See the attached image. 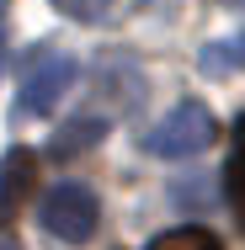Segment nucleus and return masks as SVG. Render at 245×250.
Instances as JSON below:
<instances>
[{"label":"nucleus","mask_w":245,"mask_h":250,"mask_svg":"<svg viewBox=\"0 0 245 250\" xmlns=\"http://www.w3.org/2000/svg\"><path fill=\"white\" fill-rule=\"evenodd\" d=\"M213 139H219L213 112H208L202 101H181V106H171L144 133V149L155 154V160H187V154H202Z\"/></svg>","instance_id":"1"},{"label":"nucleus","mask_w":245,"mask_h":250,"mask_svg":"<svg viewBox=\"0 0 245 250\" xmlns=\"http://www.w3.org/2000/svg\"><path fill=\"white\" fill-rule=\"evenodd\" d=\"M38 218H43V229H48L53 240H64V245H86V240L96 234L101 208H96V197H91V187H80V181H59L48 197H43Z\"/></svg>","instance_id":"2"},{"label":"nucleus","mask_w":245,"mask_h":250,"mask_svg":"<svg viewBox=\"0 0 245 250\" xmlns=\"http://www.w3.org/2000/svg\"><path fill=\"white\" fill-rule=\"evenodd\" d=\"M75 75H80V64L69 53H38V64L27 69V80L16 91V117H48L59 96L75 85Z\"/></svg>","instance_id":"3"},{"label":"nucleus","mask_w":245,"mask_h":250,"mask_svg":"<svg viewBox=\"0 0 245 250\" xmlns=\"http://www.w3.org/2000/svg\"><path fill=\"white\" fill-rule=\"evenodd\" d=\"M38 187V154L32 149H11L0 160V218H11Z\"/></svg>","instance_id":"4"},{"label":"nucleus","mask_w":245,"mask_h":250,"mask_svg":"<svg viewBox=\"0 0 245 250\" xmlns=\"http://www.w3.org/2000/svg\"><path fill=\"white\" fill-rule=\"evenodd\" d=\"M197 69H202V75H213V80L240 75V69H245V32L224 38V43H208V48L197 53Z\"/></svg>","instance_id":"5"},{"label":"nucleus","mask_w":245,"mask_h":250,"mask_svg":"<svg viewBox=\"0 0 245 250\" xmlns=\"http://www.w3.org/2000/svg\"><path fill=\"white\" fill-rule=\"evenodd\" d=\"M101 133H107V123L101 117H75V123H64L59 133H53V144H48V154L53 160H69V154H80V149H91Z\"/></svg>","instance_id":"6"},{"label":"nucleus","mask_w":245,"mask_h":250,"mask_svg":"<svg viewBox=\"0 0 245 250\" xmlns=\"http://www.w3.org/2000/svg\"><path fill=\"white\" fill-rule=\"evenodd\" d=\"M224 197H229V208L245 229V117L235 123V149H229V165H224Z\"/></svg>","instance_id":"7"},{"label":"nucleus","mask_w":245,"mask_h":250,"mask_svg":"<svg viewBox=\"0 0 245 250\" xmlns=\"http://www.w3.org/2000/svg\"><path fill=\"white\" fill-rule=\"evenodd\" d=\"M144 250H224V240H219L213 229H202V224H181V229L155 234Z\"/></svg>","instance_id":"8"},{"label":"nucleus","mask_w":245,"mask_h":250,"mask_svg":"<svg viewBox=\"0 0 245 250\" xmlns=\"http://www.w3.org/2000/svg\"><path fill=\"white\" fill-rule=\"evenodd\" d=\"M53 11L69 16V21H101L112 11V0H53Z\"/></svg>","instance_id":"9"},{"label":"nucleus","mask_w":245,"mask_h":250,"mask_svg":"<svg viewBox=\"0 0 245 250\" xmlns=\"http://www.w3.org/2000/svg\"><path fill=\"white\" fill-rule=\"evenodd\" d=\"M0 64H5V11H0Z\"/></svg>","instance_id":"10"},{"label":"nucleus","mask_w":245,"mask_h":250,"mask_svg":"<svg viewBox=\"0 0 245 250\" xmlns=\"http://www.w3.org/2000/svg\"><path fill=\"white\" fill-rule=\"evenodd\" d=\"M219 5H229V11H245V0H219Z\"/></svg>","instance_id":"11"},{"label":"nucleus","mask_w":245,"mask_h":250,"mask_svg":"<svg viewBox=\"0 0 245 250\" xmlns=\"http://www.w3.org/2000/svg\"><path fill=\"white\" fill-rule=\"evenodd\" d=\"M0 5H5V0H0Z\"/></svg>","instance_id":"12"}]
</instances>
